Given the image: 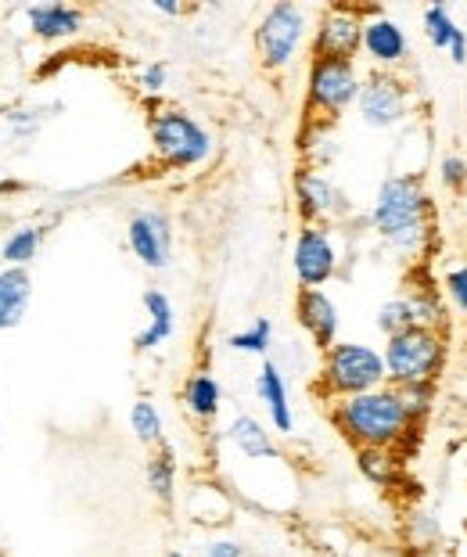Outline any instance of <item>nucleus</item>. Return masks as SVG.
<instances>
[{
  "label": "nucleus",
  "instance_id": "obj_1",
  "mask_svg": "<svg viewBox=\"0 0 467 557\" xmlns=\"http://www.w3.org/2000/svg\"><path fill=\"white\" fill-rule=\"evenodd\" d=\"M331 424L342 432L345 443L356 449H395L414 432V418L406 410L400 388L381 385L370 393L345 396L331 403Z\"/></svg>",
  "mask_w": 467,
  "mask_h": 557
},
{
  "label": "nucleus",
  "instance_id": "obj_2",
  "mask_svg": "<svg viewBox=\"0 0 467 557\" xmlns=\"http://www.w3.org/2000/svg\"><path fill=\"white\" fill-rule=\"evenodd\" d=\"M370 227L403 256H417L431 238V198L417 173H392L378 184Z\"/></svg>",
  "mask_w": 467,
  "mask_h": 557
},
{
  "label": "nucleus",
  "instance_id": "obj_3",
  "mask_svg": "<svg viewBox=\"0 0 467 557\" xmlns=\"http://www.w3.org/2000/svg\"><path fill=\"white\" fill-rule=\"evenodd\" d=\"M381 360H385V382L392 388L435 385L446 367V335L428 327H406L385 338Z\"/></svg>",
  "mask_w": 467,
  "mask_h": 557
},
{
  "label": "nucleus",
  "instance_id": "obj_4",
  "mask_svg": "<svg viewBox=\"0 0 467 557\" xmlns=\"http://www.w3.org/2000/svg\"><path fill=\"white\" fill-rule=\"evenodd\" d=\"M385 382V360H381V349L367 346V342H334V346L323 352L320 360V393L334 399L345 396H359L370 393V388H381Z\"/></svg>",
  "mask_w": 467,
  "mask_h": 557
},
{
  "label": "nucleus",
  "instance_id": "obj_5",
  "mask_svg": "<svg viewBox=\"0 0 467 557\" xmlns=\"http://www.w3.org/2000/svg\"><path fill=\"white\" fill-rule=\"evenodd\" d=\"M309 11L303 4H292V0H278L262 11L259 26H256V54L259 65L270 69V73H284V69L295 65V58L303 54V47L309 40Z\"/></svg>",
  "mask_w": 467,
  "mask_h": 557
},
{
  "label": "nucleus",
  "instance_id": "obj_6",
  "mask_svg": "<svg viewBox=\"0 0 467 557\" xmlns=\"http://www.w3.org/2000/svg\"><path fill=\"white\" fill-rule=\"evenodd\" d=\"M155 159L170 170H195L212 156V134L184 109H159L148 123Z\"/></svg>",
  "mask_w": 467,
  "mask_h": 557
},
{
  "label": "nucleus",
  "instance_id": "obj_7",
  "mask_svg": "<svg viewBox=\"0 0 467 557\" xmlns=\"http://www.w3.org/2000/svg\"><path fill=\"white\" fill-rule=\"evenodd\" d=\"M364 87V73L356 62H314L306 73V120L334 123L353 109Z\"/></svg>",
  "mask_w": 467,
  "mask_h": 557
},
{
  "label": "nucleus",
  "instance_id": "obj_8",
  "mask_svg": "<svg viewBox=\"0 0 467 557\" xmlns=\"http://www.w3.org/2000/svg\"><path fill=\"white\" fill-rule=\"evenodd\" d=\"M367 15L370 8H353V4L323 8L314 26V40H309L314 62H356V54L364 51Z\"/></svg>",
  "mask_w": 467,
  "mask_h": 557
},
{
  "label": "nucleus",
  "instance_id": "obj_9",
  "mask_svg": "<svg viewBox=\"0 0 467 557\" xmlns=\"http://www.w3.org/2000/svg\"><path fill=\"white\" fill-rule=\"evenodd\" d=\"M339 267L342 252L339 242H334V231L320 227V223H303L292 245V270L298 288H323L328 281H334Z\"/></svg>",
  "mask_w": 467,
  "mask_h": 557
},
{
  "label": "nucleus",
  "instance_id": "obj_10",
  "mask_svg": "<svg viewBox=\"0 0 467 557\" xmlns=\"http://www.w3.org/2000/svg\"><path fill=\"white\" fill-rule=\"evenodd\" d=\"M414 109V94L406 87V79L395 73H367L364 87H359L356 112L364 126L370 129H392L400 126Z\"/></svg>",
  "mask_w": 467,
  "mask_h": 557
},
{
  "label": "nucleus",
  "instance_id": "obj_11",
  "mask_svg": "<svg viewBox=\"0 0 467 557\" xmlns=\"http://www.w3.org/2000/svg\"><path fill=\"white\" fill-rule=\"evenodd\" d=\"M292 191H295V209H298V216H303V223L331 227L334 220H345L353 209L342 187L323 170H309V165H298L295 170Z\"/></svg>",
  "mask_w": 467,
  "mask_h": 557
},
{
  "label": "nucleus",
  "instance_id": "obj_12",
  "mask_svg": "<svg viewBox=\"0 0 467 557\" xmlns=\"http://www.w3.org/2000/svg\"><path fill=\"white\" fill-rule=\"evenodd\" d=\"M130 252L148 270H165L173 263V223L159 209H140L126 223Z\"/></svg>",
  "mask_w": 467,
  "mask_h": 557
},
{
  "label": "nucleus",
  "instance_id": "obj_13",
  "mask_svg": "<svg viewBox=\"0 0 467 557\" xmlns=\"http://www.w3.org/2000/svg\"><path fill=\"white\" fill-rule=\"evenodd\" d=\"M359 54H367L374 73H395L410 58V40H406V29L400 22L389 18L385 11L370 8V15L364 22V51Z\"/></svg>",
  "mask_w": 467,
  "mask_h": 557
},
{
  "label": "nucleus",
  "instance_id": "obj_14",
  "mask_svg": "<svg viewBox=\"0 0 467 557\" xmlns=\"http://www.w3.org/2000/svg\"><path fill=\"white\" fill-rule=\"evenodd\" d=\"M295 320L320 352H328L334 342H339L342 313H339V302H334L323 288H298Z\"/></svg>",
  "mask_w": 467,
  "mask_h": 557
},
{
  "label": "nucleus",
  "instance_id": "obj_15",
  "mask_svg": "<svg viewBox=\"0 0 467 557\" xmlns=\"http://www.w3.org/2000/svg\"><path fill=\"white\" fill-rule=\"evenodd\" d=\"M26 26L36 40L44 44H62V40H76L83 26H87V15L76 4H62V0H44V4H29L26 11Z\"/></svg>",
  "mask_w": 467,
  "mask_h": 557
},
{
  "label": "nucleus",
  "instance_id": "obj_16",
  "mask_svg": "<svg viewBox=\"0 0 467 557\" xmlns=\"http://www.w3.org/2000/svg\"><path fill=\"white\" fill-rule=\"evenodd\" d=\"M256 396L262 403V410H267L270 429L281 432V435H292L295 432V410H292V396H287V382H284L281 363L262 360L259 374H256Z\"/></svg>",
  "mask_w": 467,
  "mask_h": 557
},
{
  "label": "nucleus",
  "instance_id": "obj_17",
  "mask_svg": "<svg viewBox=\"0 0 467 557\" xmlns=\"http://www.w3.org/2000/svg\"><path fill=\"white\" fill-rule=\"evenodd\" d=\"M140 306H144V313H148V327L134 338V346H137V352H155V349H162L176 331L173 299L162 288H144Z\"/></svg>",
  "mask_w": 467,
  "mask_h": 557
},
{
  "label": "nucleus",
  "instance_id": "obj_18",
  "mask_svg": "<svg viewBox=\"0 0 467 557\" xmlns=\"http://www.w3.org/2000/svg\"><path fill=\"white\" fill-rule=\"evenodd\" d=\"M425 37L435 51H446L453 58V65H467V29L453 18V11L446 4L425 8Z\"/></svg>",
  "mask_w": 467,
  "mask_h": 557
},
{
  "label": "nucleus",
  "instance_id": "obj_19",
  "mask_svg": "<svg viewBox=\"0 0 467 557\" xmlns=\"http://www.w3.org/2000/svg\"><path fill=\"white\" fill-rule=\"evenodd\" d=\"M29 302H33L29 270H15V267L0 270V335H4V331H15L22 320H26Z\"/></svg>",
  "mask_w": 467,
  "mask_h": 557
},
{
  "label": "nucleus",
  "instance_id": "obj_20",
  "mask_svg": "<svg viewBox=\"0 0 467 557\" xmlns=\"http://www.w3.org/2000/svg\"><path fill=\"white\" fill-rule=\"evenodd\" d=\"M226 438H231V446L245 460H284L270 429L259 418H251V413H237V418L226 424Z\"/></svg>",
  "mask_w": 467,
  "mask_h": 557
},
{
  "label": "nucleus",
  "instance_id": "obj_21",
  "mask_svg": "<svg viewBox=\"0 0 467 557\" xmlns=\"http://www.w3.org/2000/svg\"><path fill=\"white\" fill-rule=\"evenodd\" d=\"M184 407L195 421H212L223 407V388L216 382V374L195 371L184 385Z\"/></svg>",
  "mask_w": 467,
  "mask_h": 557
},
{
  "label": "nucleus",
  "instance_id": "obj_22",
  "mask_svg": "<svg viewBox=\"0 0 467 557\" xmlns=\"http://www.w3.org/2000/svg\"><path fill=\"white\" fill-rule=\"evenodd\" d=\"M144 479H148V490L155 500L173 507V500H176V449L170 443L155 446V454L148 457V468H144Z\"/></svg>",
  "mask_w": 467,
  "mask_h": 557
},
{
  "label": "nucleus",
  "instance_id": "obj_23",
  "mask_svg": "<svg viewBox=\"0 0 467 557\" xmlns=\"http://www.w3.org/2000/svg\"><path fill=\"white\" fill-rule=\"evenodd\" d=\"M44 238H47V231L36 227V223H26V227L11 231L4 238V245H0V263L15 267V270H29L33 259L40 256Z\"/></svg>",
  "mask_w": 467,
  "mask_h": 557
},
{
  "label": "nucleus",
  "instance_id": "obj_24",
  "mask_svg": "<svg viewBox=\"0 0 467 557\" xmlns=\"http://www.w3.org/2000/svg\"><path fill=\"white\" fill-rule=\"evenodd\" d=\"M187 507L191 518L201 521V525H223V521H231V504H226L223 490H216V485H195L187 496Z\"/></svg>",
  "mask_w": 467,
  "mask_h": 557
},
{
  "label": "nucleus",
  "instance_id": "obj_25",
  "mask_svg": "<svg viewBox=\"0 0 467 557\" xmlns=\"http://www.w3.org/2000/svg\"><path fill=\"white\" fill-rule=\"evenodd\" d=\"M339 156V140L331 134V123H309L306 137H303V159L309 170H323L328 173V165Z\"/></svg>",
  "mask_w": 467,
  "mask_h": 557
},
{
  "label": "nucleus",
  "instance_id": "obj_26",
  "mask_svg": "<svg viewBox=\"0 0 467 557\" xmlns=\"http://www.w3.org/2000/svg\"><path fill=\"white\" fill-rule=\"evenodd\" d=\"M130 429H134L137 443H144V446H162L165 443L162 410L155 407L151 399H137L134 407H130Z\"/></svg>",
  "mask_w": 467,
  "mask_h": 557
},
{
  "label": "nucleus",
  "instance_id": "obj_27",
  "mask_svg": "<svg viewBox=\"0 0 467 557\" xmlns=\"http://www.w3.org/2000/svg\"><path fill=\"white\" fill-rule=\"evenodd\" d=\"M406 302H410L414 327H428V331H442V327H446V306H442L435 288H425V284H421V288L406 292Z\"/></svg>",
  "mask_w": 467,
  "mask_h": 557
},
{
  "label": "nucleus",
  "instance_id": "obj_28",
  "mask_svg": "<svg viewBox=\"0 0 467 557\" xmlns=\"http://www.w3.org/2000/svg\"><path fill=\"white\" fill-rule=\"evenodd\" d=\"M47 112H62V104H11L4 109V126L11 129L15 137H36L47 123Z\"/></svg>",
  "mask_w": 467,
  "mask_h": 557
},
{
  "label": "nucleus",
  "instance_id": "obj_29",
  "mask_svg": "<svg viewBox=\"0 0 467 557\" xmlns=\"http://www.w3.org/2000/svg\"><path fill=\"white\" fill-rule=\"evenodd\" d=\"M226 346L234 352H248V357H267L273 346V324L267 317L251 320L245 331H234V335L226 338Z\"/></svg>",
  "mask_w": 467,
  "mask_h": 557
},
{
  "label": "nucleus",
  "instance_id": "obj_30",
  "mask_svg": "<svg viewBox=\"0 0 467 557\" xmlns=\"http://www.w3.org/2000/svg\"><path fill=\"white\" fill-rule=\"evenodd\" d=\"M356 465L374 485H389L400 475V460L392 449H356Z\"/></svg>",
  "mask_w": 467,
  "mask_h": 557
},
{
  "label": "nucleus",
  "instance_id": "obj_31",
  "mask_svg": "<svg viewBox=\"0 0 467 557\" xmlns=\"http://www.w3.org/2000/svg\"><path fill=\"white\" fill-rule=\"evenodd\" d=\"M414 327V313H410V302H406V295H395L385 306L378 310V331L381 335H400V331Z\"/></svg>",
  "mask_w": 467,
  "mask_h": 557
},
{
  "label": "nucleus",
  "instance_id": "obj_32",
  "mask_svg": "<svg viewBox=\"0 0 467 557\" xmlns=\"http://www.w3.org/2000/svg\"><path fill=\"white\" fill-rule=\"evenodd\" d=\"M442 292H446V299L453 302V310L467 317V263L446 270V277H442Z\"/></svg>",
  "mask_w": 467,
  "mask_h": 557
},
{
  "label": "nucleus",
  "instance_id": "obj_33",
  "mask_svg": "<svg viewBox=\"0 0 467 557\" xmlns=\"http://www.w3.org/2000/svg\"><path fill=\"white\" fill-rule=\"evenodd\" d=\"M137 87H140V94H148V98H159V94H165V87H170V65L148 62L137 73Z\"/></svg>",
  "mask_w": 467,
  "mask_h": 557
},
{
  "label": "nucleus",
  "instance_id": "obj_34",
  "mask_svg": "<svg viewBox=\"0 0 467 557\" xmlns=\"http://www.w3.org/2000/svg\"><path fill=\"white\" fill-rule=\"evenodd\" d=\"M400 393H403L406 410H410L414 421H421L431 410V403H435V385H410V388H400Z\"/></svg>",
  "mask_w": 467,
  "mask_h": 557
},
{
  "label": "nucleus",
  "instance_id": "obj_35",
  "mask_svg": "<svg viewBox=\"0 0 467 557\" xmlns=\"http://www.w3.org/2000/svg\"><path fill=\"white\" fill-rule=\"evenodd\" d=\"M439 173H442V184H446L450 191H464V187H467V162L460 156H446V159H442Z\"/></svg>",
  "mask_w": 467,
  "mask_h": 557
},
{
  "label": "nucleus",
  "instance_id": "obj_36",
  "mask_svg": "<svg viewBox=\"0 0 467 557\" xmlns=\"http://www.w3.org/2000/svg\"><path fill=\"white\" fill-rule=\"evenodd\" d=\"M206 557H245V547L237 540H212L206 547Z\"/></svg>",
  "mask_w": 467,
  "mask_h": 557
},
{
  "label": "nucleus",
  "instance_id": "obj_37",
  "mask_svg": "<svg viewBox=\"0 0 467 557\" xmlns=\"http://www.w3.org/2000/svg\"><path fill=\"white\" fill-rule=\"evenodd\" d=\"M151 8L162 11V15H170V18L184 15V4H176V0H151Z\"/></svg>",
  "mask_w": 467,
  "mask_h": 557
},
{
  "label": "nucleus",
  "instance_id": "obj_38",
  "mask_svg": "<svg viewBox=\"0 0 467 557\" xmlns=\"http://www.w3.org/2000/svg\"><path fill=\"white\" fill-rule=\"evenodd\" d=\"M389 557H425L421 550H414V547H406V550H392Z\"/></svg>",
  "mask_w": 467,
  "mask_h": 557
},
{
  "label": "nucleus",
  "instance_id": "obj_39",
  "mask_svg": "<svg viewBox=\"0 0 467 557\" xmlns=\"http://www.w3.org/2000/svg\"><path fill=\"white\" fill-rule=\"evenodd\" d=\"M162 557H184V554H180V550H170V554H162Z\"/></svg>",
  "mask_w": 467,
  "mask_h": 557
},
{
  "label": "nucleus",
  "instance_id": "obj_40",
  "mask_svg": "<svg viewBox=\"0 0 467 557\" xmlns=\"http://www.w3.org/2000/svg\"><path fill=\"white\" fill-rule=\"evenodd\" d=\"M464 471H467V446H464Z\"/></svg>",
  "mask_w": 467,
  "mask_h": 557
},
{
  "label": "nucleus",
  "instance_id": "obj_41",
  "mask_svg": "<svg viewBox=\"0 0 467 557\" xmlns=\"http://www.w3.org/2000/svg\"><path fill=\"white\" fill-rule=\"evenodd\" d=\"M0 112H4V98H0Z\"/></svg>",
  "mask_w": 467,
  "mask_h": 557
}]
</instances>
